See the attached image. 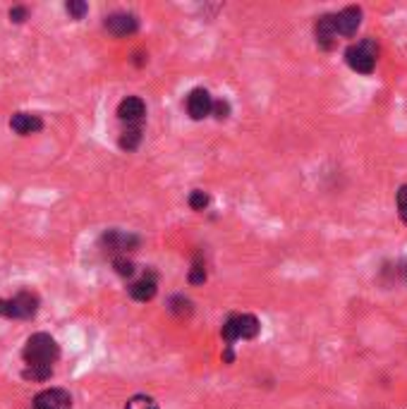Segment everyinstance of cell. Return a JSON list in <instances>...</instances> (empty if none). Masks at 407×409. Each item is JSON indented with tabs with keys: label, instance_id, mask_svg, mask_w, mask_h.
Here are the masks:
<instances>
[{
	"label": "cell",
	"instance_id": "obj_19",
	"mask_svg": "<svg viewBox=\"0 0 407 409\" xmlns=\"http://www.w3.org/2000/svg\"><path fill=\"white\" fill-rule=\"evenodd\" d=\"M65 10H67V14H70V17L82 19L89 8H86V3H82V0H70V3H65Z\"/></svg>",
	"mask_w": 407,
	"mask_h": 409
},
{
	"label": "cell",
	"instance_id": "obj_9",
	"mask_svg": "<svg viewBox=\"0 0 407 409\" xmlns=\"http://www.w3.org/2000/svg\"><path fill=\"white\" fill-rule=\"evenodd\" d=\"M103 27L108 29V34H113V36H130V34H134L139 29V19L137 14L132 12H115L106 17Z\"/></svg>",
	"mask_w": 407,
	"mask_h": 409
},
{
	"label": "cell",
	"instance_id": "obj_16",
	"mask_svg": "<svg viewBox=\"0 0 407 409\" xmlns=\"http://www.w3.org/2000/svg\"><path fill=\"white\" fill-rule=\"evenodd\" d=\"M125 409H158V405L151 395H134L127 400Z\"/></svg>",
	"mask_w": 407,
	"mask_h": 409
},
{
	"label": "cell",
	"instance_id": "obj_10",
	"mask_svg": "<svg viewBox=\"0 0 407 409\" xmlns=\"http://www.w3.org/2000/svg\"><path fill=\"white\" fill-rule=\"evenodd\" d=\"M144 115H147V103L139 96H127L120 101L118 106V118L127 125H142Z\"/></svg>",
	"mask_w": 407,
	"mask_h": 409
},
{
	"label": "cell",
	"instance_id": "obj_4",
	"mask_svg": "<svg viewBox=\"0 0 407 409\" xmlns=\"http://www.w3.org/2000/svg\"><path fill=\"white\" fill-rule=\"evenodd\" d=\"M38 311V297L34 292H19L12 299H0V316L5 319H34Z\"/></svg>",
	"mask_w": 407,
	"mask_h": 409
},
{
	"label": "cell",
	"instance_id": "obj_18",
	"mask_svg": "<svg viewBox=\"0 0 407 409\" xmlns=\"http://www.w3.org/2000/svg\"><path fill=\"white\" fill-rule=\"evenodd\" d=\"M395 203H398V216L400 221L407 225V184L398 189V194H395Z\"/></svg>",
	"mask_w": 407,
	"mask_h": 409
},
{
	"label": "cell",
	"instance_id": "obj_15",
	"mask_svg": "<svg viewBox=\"0 0 407 409\" xmlns=\"http://www.w3.org/2000/svg\"><path fill=\"white\" fill-rule=\"evenodd\" d=\"M22 376L27 378V381H34V383L48 381V378L53 376V367H27L22 371Z\"/></svg>",
	"mask_w": 407,
	"mask_h": 409
},
{
	"label": "cell",
	"instance_id": "obj_2",
	"mask_svg": "<svg viewBox=\"0 0 407 409\" xmlns=\"http://www.w3.org/2000/svg\"><path fill=\"white\" fill-rule=\"evenodd\" d=\"M345 62L357 75H371L379 62V41L367 36L357 43H350L345 51Z\"/></svg>",
	"mask_w": 407,
	"mask_h": 409
},
{
	"label": "cell",
	"instance_id": "obj_25",
	"mask_svg": "<svg viewBox=\"0 0 407 409\" xmlns=\"http://www.w3.org/2000/svg\"><path fill=\"white\" fill-rule=\"evenodd\" d=\"M395 269H398L395 273H400V275H403V280L407 282V259H405V261H400V264L395 266Z\"/></svg>",
	"mask_w": 407,
	"mask_h": 409
},
{
	"label": "cell",
	"instance_id": "obj_23",
	"mask_svg": "<svg viewBox=\"0 0 407 409\" xmlns=\"http://www.w3.org/2000/svg\"><path fill=\"white\" fill-rule=\"evenodd\" d=\"M211 113H216L218 120H225L227 115H230V103H227V101H216Z\"/></svg>",
	"mask_w": 407,
	"mask_h": 409
},
{
	"label": "cell",
	"instance_id": "obj_1",
	"mask_svg": "<svg viewBox=\"0 0 407 409\" xmlns=\"http://www.w3.org/2000/svg\"><path fill=\"white\" fill-rule=\"evenodd\" d=\"M22 357L27 367H53L60 357V347L48 333H34L24 345Z\"/></svg>",
	"mask_w": 407,
	"mask_h": 409
},
{
	"label": "cell",
	"instance_id": "obj_5",
	"mask_svg": "<svg viewBox=\"0 0 407 409\" xmlns=\"http://www.w3.org/2000/svg\"><path fill=\"white\" fill-rule=\"evenodd\" d=\"M362 12L360 5H347L341 12H333V27H336V34L343 38H352L357 34V29L362 27Z\"/></svg>",
	"mask_w": 407,
	"mask_h": 409
},
{
	"label": "cell",
	"instance_id": "obj_3",
	"mask_svg": "<svg viewBox=\"0 0 407 409\" xmlns=\"http://www.w3.org/2000/svg\"><path fill=\"white\" fill-rule=\"evenodd\" d=\"M259 330H261V323L254 314H232L230 319L223 323L221 335H223V340L227 343V347H230V345L237 343V340L256 338Z\"/></svg>",
	"mask_w": 407,
	"mask_h": 409
},
{
	"label": "cell",
	"instance_id": "obj_8",
	"mask_svg": "<svg viewBox=\"0 0 407 409\" xmlns=\"http://www.w3.org/2000/svg\"><path fill=\"white\" fill-rule=\"evenodd\" d=\"M34 409H72V395L62 388H48L34 397Z\"/></svg>",
	"mask_w": 407,
	"mask_h": 409
},
{
	"label": "cell",
	"instance_id": "obj_7",
	"mask_svg": "<svg viewBox=\"0 0 407 409\" xmlns=\"http://www.w3.org/2000/svg\"><path fill=\"white\" fill-rule=\"evenodd\" d=\"M314 38H317V46L321 51H333L338 43V34L333 27V12H326L321 17H317L314 22Z\"/></svg>",
	"mask_w": 407,
	"mask_h": 409
},
{
	"label": "cell",
	"instance_id": "obj_13",
	"mask_svg": "<svg viewBox=\"0 0 407 409\" xmlns=\"http://www.w3.org/2000/svg\"><path fill=\"white\" fill-rule=\"evenodd\" d=\"M158 285H156V275L153 273H149V275L139 277L137 282H132L130 285V297L137 301H149L153 299V295H156Z\"/></svg>",
	"mask_w": 407,
	"mask_h": 409
},
{
	"label": "cell",
	"instance_id": "obj_11",
	"mask_svg": "<svg viewBox=\"0 0 407 409\" xmlns=\"http://www.w3.org/2000/svg\"><path fill=\"white\" fill-rule=\"evenodd\" d=\"M211 110H213V101L206 89H195L187 96V113H190L192 120H204Z\"/></svg>",
	"mask_w": 407,
	"mask_h": 409
},
{
	"label": "cell",
	"instance_id": "obj_20",
	"mask_svg": "<svg viewBox=\"0 0 407 409\" xmlns=\"http://www.w3.org/2000/svg\"><path fill=\"white\" fill-rule=\"evenodd\" d=\"M190 206L195 208V211H204V208L208 206V194H204L201 189H195V192L190 194Z\"/></svg>",
	"mask_w": 407,
	"mask_h": 409
},
{
	"label": "cell",
	"instance_id": "obj_24",
	"mask_svg": "<svg viewBox=\"0 0 407 409\" xmlns=\"http://www.w3.org/2000/svg\"><path fill=\"white\" fill-rule=\"evenodd\" d=\"M27 14H29V10L27 8H19V5H17V8L10 10V19H12L14 24H22L24 19H27Z\"/></svg>",
	"mask_w": 407,
	"mask_h": 409
},
{
	"label": "cell",
	"instance_id": "obj_6",
	"mask_svg": "<svg viewBox=\"0 0 407 409\" xmlns=\"http://www.w3.org/2000/svg\"><path fill=\"white\" fill-rule=\"evenodd\" d=\"M101 245L106 247L110 256H127V251H134L139 247V237L137 235H130V232L123 230H108L103 232L101 237Z\"/></svg>",
	"mask_w": 407,
	"mask_h": 409
},
{
	"label": "cell",
	"instance_id": "obj_12",
	"mask_svg": "<svg viewBox=\"0 0 407 409\" xmlns=\"http://www.w3.org/2000/svg\"><path fill=\"white\" fill-rule=\"evenodd\" d=\"M10 129L22 136L27 134H36L43 129V120L38 118V115H32V113H14L12 120H10Z\"/></svg>",
	"mask_w": 407,
	"mask_h": 409
},
{
	"label": "cell",
	"instance_id": "obj_14",
	"mask_svg": "<svg viewBox=\"0 0 407 409\" xmlns=\"http://www.w3.org/2000/svg\"><path fill=\"white\" fill-rule=\"evenodd\" d=\"M142 134H144L142 125H127V129L120 134V149L134 151L139 144H142Z\"/></svg>",
	"mask_w": 407,
	"mask_h": 409
},
{
	"label": "cell",
	"instance_id": "obj_22",
	"mask_svg": "<svg viewBox=\"0 0 407 409\" xmlns=\"http://www.w3.org/2000/svg\"><path fill=\"white\" fill-rule=\"evenodd\" d=\"M171 309L175 311V314H190V311H192V301L185 299V297H173V299H171Z\"/></svg>",
	"mask_w": 407,
	"mask_h": 409
},
{
	"label": "cell",
	"instance_id": "obj_21",
	"mask_svg": "<svg viewBox=\"0 0 407 409\" xmlns=\"http://www.w3.org/2000/svg\"><path fill=\"white\" fill-rule=\"evenodd\" d=\"M204 280H206V269H204V264L197 259L195 266H192V271H190V282L192 285H201Z\"/></svg>",
	"mask_w": 407,
	"mask_h": 409
},
{
	"label": "cell",
	"instance_id": "obj_17",
	"mask_svg": "<svg viewBox=\"0 0 407 409\" xmlns=\"http://www.w3.org/2000/svg\"><path fill=\"white\" fill-rule=\"evenodd\" d=\"M113 269L118 275H123V277H130L134 273V264L127 259V256H115L113 259Z\"/></svg>",
	"mask_w": 407,
	"mask_h": 409
}]
</instances>
